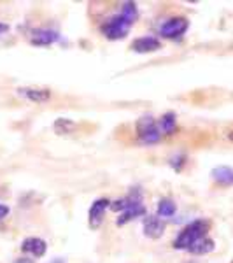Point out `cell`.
I'll use <instances>...</instances> for the list:
<instances>
[{
    "label": "cell",
    "instance_id": "cell-10",
    "mask_svg": "<svg viewBox=\"0 0 233 263\" xmlns=\"http://www.w3.org/2000/svg\"><path fill=\"white\" fill-rule=\"evenodd\" d=\"M54 41H58V33L49 28H42V30H35L32 35V44L35 46H49Z\"/></svg>",
    "mask_w": 233,
    "mask_h": 263
},
{
    "label": "cell",
    "instance_id": "cell-4",
    "mask_svg": "<svg viewBox=\"0 0 233 263\" xmlns=\"http://www.w3.org/2000/svg\"><path fill=\"white\" fill-rule=\"evenodd\" d=\"M189 23L186 18H181V16H176V18L167 20L165 23L160 27V35L167 37V39H177L183 33L188 30Z\"/></svg>",
    "mask_w": 233,
    "mask_h": 263
},
{
    "label": "cell",
    "instance_id": "cell-1",
    "mask_svg": "<svg viewBox=\"0 0 233 263\" xmlns=\"http://www.w3.org/2000/svg\"><path fill=\"white\" fill-rule=\"evenodd\" d=\"M209 221L205 219H197V221L189 223L188 227L183 228V232H179L177 239L173 240V248L176 249H189L197 242L198 239L205 237V233L209 232Z\"/></svg>",
    "mask_w": 233,
    "mask_h": 263
},
{
    "label": "cell",
    "instance_id": "cell-12",
    "mask_svg": "<svg viewBox=\"0 0 233 263\" xmlns=\"http://www.w3.org/2000/svg\"><path fill=\"white\" fill-rule=\"evenodd\" d=\"M144 214H146V207H144L142 203H137V205H132V207H128V209L123 211L120 214V218H118V224L123 227L125 223L132 221L135 218H141Z\"/></svg>",
    "mask_w": 233,
    "mask_h": 263
},
{
    "label": "cell",
    "instance_id": "cell-15",
    "mask_svg": "<svg viewBox=\"0 0 233 263\" xmlns=\"http://www.w3.org/2000/svg\"><path fill=\"white\" fill-rule=\"evenodd\" d=\"M177 211V205L176 202L172 200V198H162L158 203V216L160 218H172L173 214H176Z\"/></svg>",
    "mask_w": 233,
    "mask_h": 263
},
{
    "label": "cell",
    "instance_id": "cell-6",
    "mask_svg": "<svg viewBox=\"0 0 233 263\" xmlns=\"http://www.w3.org/2000/svg\"><path fill=\"white\" fill-rule=\"evenodd\" d=\"M142 230L147 239H160L165 232V221L160 216H147V218L144 219Z\"/></svg>",
    "mask_w": 233,
    "mask_h": 263
},
{
    "label": "cell",
    "instance_id": "cell-16",
    "mask_svg": "<svg viewBox=\"0 0 233 263\" xmlns=\"http://www.w3.org/2000/svg\"><path fill=\"white\" fill-rule=\"evenodd\" d=\"M176 114L173 112H167L162 116V120H160V132H163V134H173L176 132Z\"/></svg>",
    "mask_w": 233,
    "mask_h": 263
},
{
    "label": "cell",
    "instance_id": "cell-24",
    "mask_svg": "<svg viewBox=\"0 0 233 263\" xmlns=\"http://www.w3.org/2000/svg\"><path fill=\"white\" fill-rule=\"evenodd\" d=\"M191 263H195V261H191Z\"/></svg>",
    "mask_w": 233,
    "mask_h": 263
},
{
    "label": "cell",
    "instance_id": "cell-8",
    "mask_svg": "<svg viewBox=\"0 0 233 263\" xmlns=\"http://www.w3.org/2000/svg\"><path fill=\"white\" fill-rule=\"evenodd\" d=\"M18 93L23 97H27L32 102H48L51 99V91L48 88H37V86H27V88H18Z\"/></svg>",
    "mask_w": 233,
    "mask_h": 263
},
{
    "label": "cell",
    "instance_id": "cell-2",
    "mask_svg": "<svg viewBox=\"0 0 233 263\" xmlns=\"http://www.w3.org/2000/svg\"><path fill=\"white\" fill-rule=\"evenodd\" d=\"M132 25H133V21H130L126 16H123L121 12H118V14H114L112 18H109L104 25H102V33H104L107 39H112V41L123 39V37L130 32Z\"/></svg>",
    "mask_w": 233,
    "mask_h": 263
},
{
    "label": "cell",
    "instance_id": "cell-7",
    "mask_svg": "<svg viewBox=\"0 0 233 263\" xmlns=\"http://www.w3.org/2000/svg\"><path fill=\"white\" fill-rule=\"evenodd\" d=\"M160 48H162V42L152 35L139 37V39H135L133 44H132V49L135 51V53H151V51H156Z\"/></svg>",
    "mask_w": 233,
    "mask_h": 263
},
{
    "label": "cell",
    "instance_id": "cell-19",
    "mask_svg": "<svg viewBox=\"0 0 233 263\" xmlns=\"http://www.w3.org/2000/svg\"><path fill=\"white\" fill-rule=\"evenodd\" d=\"M7 214H9V207L4 205V203H0V219H4Z\"/></svg>",
    "mask_w": 233,
    "mask_h": 263
},
{
    "label": "cell",
    "instance_id": "cell-20",
    "mask_svg": "<svg viewBox=\"0 0 233 263\" xmlns=\"http://www.w3.org/2000/svg\"><path fill=\"white\" fill-rule=\"evenodd\" d=\"M7 30H9V27H7L6 23H2V21H0V33H6Z\"/></svg>",
    "mask_w": 233,
    "mask_h": 263
},
{
    "label": "cell",
    "instance_id": "cell-22",
    "mask_svg": "<svg viewBox=\"0 0 233 263\" xmlns=\"http://www.w3.org/2000/svg\"><path fill=\"white\" fill-rule=\"evenodd\" d=\"M228 139H230V141L233 142V130L230 132V134H228Z\"/></svg>",
    "mask_w": 233,
    "mask_h": 263
},
{
    "label": "cell",
    "instance_id": "cell-11",
    "mask_svg": "<svg viewBox=\"0 0 233 263\" xmlns=\"http://www.w3.org/2000/svg\"><path fill=\"white\" fill-rule=\"evenodd\" d=\"M212 179L223 186H231L233 184V168L226 167V165L212 168Z\"/></svg>",
    "mask_w": 233,
    "mask_h": 263
},
{
    "label": "cell",
    "instance_id": "cell-18",
    "mask_svg": "<svg viewBox=\"0 0 233 263\" xmlns=\"http://www.w3.org/2000/svg\"><path fill=\"white\" fill-rule=\"evenodd\" d=\"M121 14L123 16H126L130 21H135L137 20V16H139V11H137V6H135L133 2H125L121 6Z\"/></svg>",
    "mask_w": 233,
    "mask_h": 263
},
{
    "label": "cell",
    "instance_id": "cell-3",
    "mask_svg": "<svg viewBox=\"0 0 233 263\" xmlns=\"http://www.w3.org/2000/svg\"><path fill=\"white\" fill-rule=\"evenodd\" d=\"M137 137L142 144H156L162 139V132H160V125L154 121V118L144 116L137 121Z\"/></svg>",
    "mask_w": 233,
    "mask_h": 263
},
{
    "label": "cell",
    "instance_id": "cell-13",
    "mask_svg": "<svg viewBox=\"0 0 233 263\" xmlns=\"http://www.w3.org/2000/svg\"><path fill=\"white\" fill-rule=\"evenodd\" d=\"M137 203H142V195L133 192L126 198H121V200H116L114 203H111V209L112 211H121L123 213L125 209H128V207H132V205H137Z\"/></svg>",
    "mask_w": 233,
    "mask_h": 263
},
{
    "label": "cell",
    "instance_id": "cell-17",
    "mask_svg": "<svg viewBox=\"0 0 233 263\" xmlns=\"http://www.w3.org/2000/svg\"><path fill=\"white\" fill-rule=\"evenodd\" d=\"M53 128H54L56 134L65 135V134H70V132L75 128V123L72 121V120H67V118H60V120L54 121Z\"/></svg>",
    "mask_w": 233,
    "mask_h": 263
},
{
    "label": "cell",
    "instance_id": "cell-23",
    "mask_svg": "<svg viewBox=\"0 0 233 263\" xmlns=\"http://www.w3.org/2000/svg\"><path fill=\"white\" fill-rule=\"evenodd\" d=\"M53 263H54V261H53ZM56 263H63V261H62V260H60V261H56Z\"/></svg>",
    "mask_w": 233,
    "mask_h": 263
},
{
    "label": "cell",
    "instance_id": "cell-14",
    "mask_svg": "<svg viewBox=\"0 0 233 263\" xmlns=\"http://www.w3.org/2000/svg\"><path fill=\"white\" fill-rule=\"evenodd\" d=\"M214 248H216V244H214L212 239H209V237H202V239H198L197 242L188 249V251L191 254H209V253L214 251Z\"/></svg>",
    "mask_w": 233,
    "mask_h": 263
},
{
    "label": "cell",
    "instance_id": "cell-21",
    "mask_svg": "<svg viewBox=\"0 0 233 263\" xmlns=\"http://www.w3.org/2000/svg\"><path fill=\"white\" fill-rule=\"evenodd\" d=\"M16 263H33L32 260H25V258H21V260H18Z\"/></svg>",
    "mask_w": 233,
    "mask_h": 263
},
{
    "label": "cell",
    "instance_id": "cell-5",
    "mask_svg": "<svg viewBox=\"0 0 233 263\" xmlns=\"http://www.w3.org/2000/svg\"><path fill=\"white\" fill-rule=\"evenodd\" d=\"M109 205H111V202L105 200V198H100V200L93 202V205L90 207V214H88V223H90L91 230H95V228H99L102 224L105 211L109 209Z\"/></svg>",
    "mask_w": 233,
    "mask_h": 263
},
{
    "label": "cell",
    "instance_id": "cell-9",
    "mask_svg": "<svg viewBox=\"0 0 233 263\" xmlns=\"http://www.w3.org/2000/svg\"><path fill=\"white\" fill-rule=\"evenodd\" d=\"M21 249H23L25 253H32L35 258H41V256H44L46 251H48V244H46L42 239H37V237H28V239L23 240Z\"/></svg>",
    "mask_w": 233,
    "mask_h": 263
}]
</instances>
